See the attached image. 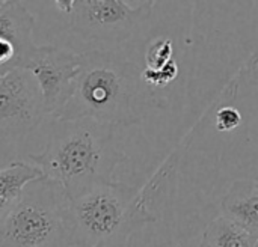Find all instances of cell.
<instances>
[{
  "label": "cell",
  "instance_id": "cell-1",
  "mask_svg": "<svg viewBox=\"0 0 258 247\" xmlns=\"http://www.w3.org/2000/svg\"><path fill=\"white\" fill-rule=\"evenodd\" d=\"M163 107L166 98L144 81L138 63L118 51L94 48L82 53L74 94L53 121L94 119L128 127Z\"/></svg>",
  "mask_w": 258,
  "mask_h": 247
},
{
  "label": "cell",
  "instance_id": "cell-2",
  "mask_svg": "<svg viewBox=\"0 0 258 247\" xmlns=\"http://www.w3.org/2000/svg\"><path fill=\"white\" fill-rule=\"evenodd\" d=\"M30 160L74 201L92 187L113 181L125 155L118 149L113 125L76 119L53 121L45 148Z\"/></svg>",
  "mask_w": 258,
  "mask_h": 247
},
{
  "label": "cell",
  "instance_id": "cell-3",
  "mask_svg": "<svg viewBox=\"0 0 258 247\" xmlns=\"http://www.w3.org/2000/svg\"><path fill=\"white\" fill-rule=\"evenodd\" d=\"M0 247H74L71 199L54 181L29 183L0 216Z\"/></svg>",
  "mask_w": 258,
  "mask_h": 247
},
{
  "label": "cell",
  "instance_id": "cell-4",
  "mask_svg": "<svg viewBox=\"0 0 258 247\" xmlns=\"http://www.w3.org/2000/svg\"><path fill=\"white\" fill-rule=\"evenodd\" d=\"M71 211L74 247H125L136 229L154 220L145 196L115 180L71 201Z\"/></svg>",
  "mask_w": 258,
  "mask_h": 247
},
{
  "label": "cell",
  "instance_id": "cell-5",
  "mask_svg": "<svg viewBox=\"0 0 258 247\" xmlns=\"http://www.w3.org/2000/svg\"><path fill=\"white\" fill-rule=\"evenodd\" d=\"M68 15L71 30L82 39L100 45H118L130 39L150 18L154 2L130 6L122 0H57Z\"/></svg>",
  "mask_w": 258,
  "mask_h": 247
},
{
  "label": "cell",
  "instance_id": "cell-6",
  "mask_svg": "<svg viewBox=\"0 0 258 247\" xmlns=\"http://www.w3.org/2000/svg\"><path fill=\"white\" fill-rule=\"evenodd\" d=\"M82 53L54 45H38L26 69L33 75L42 97L45 116L60 112L74 94Z\"/></svg>",
  "mask_w": 258,
  "mask_h": 247
},
{
  "label": "cell",
  "instance_id": "cell-7",
  "mask_svg": "<svg viewBox=\"0 0 258 247\" xmlns=\"http://www.w3.org/2000/svg\"><path fill=\"white\" fill-rule=\"evenodd\" d=\"M44 116L39 88L26 68L0 75V139L15 140L29 134Z\"/></svg>",
  "mask_w": 258,
  "mask_h": 247
},
{
  "label": "cell",
  "instance_id": "cell-8",
  "mask_svg": "<svg viewBox=\"0 0 258 247\" xmlns=\"http://www.w3.org/2000/svg\"><path fill=\"white\" fill-rule=\"evenodd\" d=\"M35 18L23 2L3 0L0 5V75L26 68L36 47Z\"/></svg>",
  "mask_w": 258,
  "mask_h": 247
},
{
  "label": "cell",
  "instance_id": "cell-9",
  "mask_svg": "<svg viewBox=\"0 0 258 247\" xmlns=\"http://www.w3.org/2000/svg\"><path fill=\"white\" fill-rule=\"evenodd\" d=\"M222 216L258 237V183L237 180L221 202Z\"/></svg>",
  "mask_w": 258,
  "mask_h": 247
},
{
  "label": "cell",
  "instance_id": "cell-10",
  "mask_svg": "<svg viewBox=\"0 0 258 247\" xmlns=\"http://www.w3.org/2000/svg\"><path fill=\"white\" fill-rule=\"evenodd\" d=\"M258 237L224 216L212 220L201 237L200 247H257Z\"/></svg>",
  "mask_w": 258,
  "mask_h": 247
},
{
  "label": "cell",
  "instance_id": "cell-11",
  "mask_svg": "<svg viewBox=\"0 0 258 247\" xmlns=\"http://www.w3.org/2000/svg\"><path fill=\"white\" fill-rule=\"evenodd\" d=\"M42 177L41 169L33 163L12 161L5 169H0V199L11 204L29 183Z\"/></svg>",
  "mask_w": 258,
  "mask_h": 247
},
{
  "label": "cell",
  "instance_id": "cell-12",
  "mask_svg": "<svg viewBox=\"0 0 258 247\" xmlns=\"http://www.w3.org/2000/svg\"><path fill=\"white\" fill-rule=\"evenodd\" d=\"M174 60V45L168 38H159L148 44L145 51V68L160 69Z\"/></svg>",
  "mask_w": 258,
  "mask_h": 247
},
{
  "label": "cell",
  "instance_id": "cell-13",
  "mask_svg": "<svg viewBox=\"0 0 258 247\" xmlns=\"http://www.w3.org/2000/svg\"><path fill=\"white\" fill-rule=\"evenodd\" d=\"M178 74V66L175 63V60L169 62L168 65H165L160 69H150V68H144L142 69V78L144 81L154 88V89H160V88H166L171 81L175 80Z\"/></svg>",
  "mask_w": 258,
  "mask_h": 247
},
{
  "label": "cell",
  "instance_id": "cell-14",
  "mask_svg": "<svg viewBox=\"0 0 258 247\" xmlns=\"http://www.w3.org/2000/svg\"><path fill=\"white\" fill-rule=\"evenodd\" d=\"M215 122H216V128L219 131L228 133V131H233L234 128H237L242 124V113L236 107L225 106V107L218 110Z\"/></svg>",
  "mask_w": 258,
  "mask_h": 247
},
{
  "label": "cell",
  "instance_id": "cell-15",
  "mask_svg": "<svg viewBox=\"0 0 258 247\" xmlns=\"http://www.w3.org/2000/svg\"><path fill=\"white\" fill-rule=\"evenodd\" d=\"M9 205V202H6V201H3V199H0V216L3 214V211L6 210V207Z\"/></svg>",
  "mask_w": 258,
  "mask_h": 247
},
{
  "label": "cell",
  "instance_id": "cell-16",
  "mask_svg": "<svg viewBox=\"0 0 258 247\" xmlns=\"http://www.w3.org/2000/svg\"><path fill=\"white\" fill-rule=\"evenodd\" d=\"M2 3H3V0H2V2H0V5H2Z\"/></svg>",
  "mask_w": 258,
  "mask_h": 247
},
{
  "label": "cell",
  "instance_id": "cell-17",
  "mask_svg": "<svg viewBox=\"0 0 258 247\" xmlns=\"http://www.w3.org/2000/svg\"><path fill=\"white\" fill-rule=\"evenodd\" d=\"M257 247H258V246H257Z\"/></svg>",
  "mask_w": 258,
  "mask_h": 247
}]
</instances>
